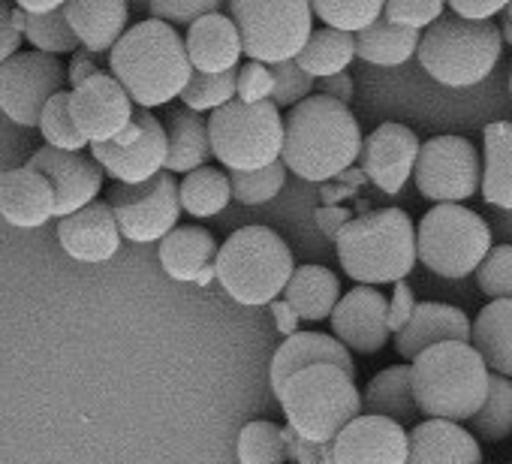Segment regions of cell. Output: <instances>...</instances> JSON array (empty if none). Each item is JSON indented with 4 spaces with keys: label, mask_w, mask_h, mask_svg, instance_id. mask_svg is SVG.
<instances>
[{
    "label": "cell",
    "mask_w": 512,
    "mask_h": 464,
    "mask_svg": "<svg viewBox=\"0 0 512 464\" xmlns=\"http://www.w3.org/2000/svg\"><path fill=\"white\" fill-rule=\"evenodd\" d=\"M509 94H512V70H509Z\"/></svg>",
    "instance_id": "cell-58"
},
{
    "label": "cell",
    "mask_w": 512,
    "mask_h": 464,
    "mask_svg": "<svg viewBox=\"0 0 512 464\" xmlns=\"http://www.w3.org/2000/svg\"><path fill=\"white\" fill-rule=\"evenodd\" d=\"M166 166L163 172L169 175H190L211 160V145H208V118L172 106L166 115Z\"/></svg>",
    "instance_id": "cell-28"
},
{
    "label": "cell",
    "mask_w": 512,
    "mask_h": 464,
    "mask_svg": "<svg viewBox=\"0 0 512 464\" xmlns=\"http://www.w3.org/2000/svg\"><path fill=\"white\" fill-rule=\"evenodd\" d=\"M488 368L470 344H437L410 362L419 413L440 422H470L488 395Z\"/></svg>",
    "instance_id": "cell-4"
},
{
    "label": "cell",
    "mask_w": 512,
    "mask_h": 464,
    "mask_svg": "<svg viewBox=\"0 0 512 464\" xmlns=\"http://www.w3.org/2000/svg\"><path fill=\"white\" fill-rule=\"evenodd\" d=\"M272 308V314H275V323H278V329H281V335H296V326H299V317L284 305V302H272L269 305Z\"/></svg>",
    "instance_id": "cell-54"
},
{
    "label": "cell",
    "mask_w": 512,
    "mask_h": 464,
    "mask_svg": "<svg viewBox=\"0 0 512 464\" xmlns=\"http://www.w3.org/2000/svg\"><path fill=\"white\" fill-rule=\"evenodd\" d=\"M284 446H287V461L293 458V464H335L332 443H308L296 437L290 428H284Z\"/></svg>",
    "instance_id": "cell-48"
},
{
    "label": "cell",
    "mask_w": 512,
    "mask_h": 464,
    "mask_svg": "<svg viewBox=\"0 0 512 464\" xmlns=\"http://www.w3.org/2000/svg\"><path fill=\"white\" fill-rule=\"evenodd\" d=\"M311 13L326 28L356 37L383 19V0H314Z\"/></svg>",
    "instance_id": "cell-38"
},
{
    "label": "cell",
    "mask_w": 512,
    "mask_h": 464,
    "mask_svg": "<svg viewBox=\"0 0 512 464\" xmlns=\"http://www.w3.org/2000/svg\"><path fill=\"white\" fill-rule=\"evenodd\" d=\"M362 413L389 419L401 425L404 431L416 425L419 407H416L413 386H410V365H392L380 371L362 395Z\"/></svg>",
    "instance_id": "cell-32"
},
{
    "label": "cell",
    "mask_w": 512,
    "mask_h": 464,
    "mask_svg": "<svg viewBox=\"0 0 512 464\" xmlns=\"http://www.w3.org/2000/svg\"><path fill=\"white\" fill-rule=\"evenodd\" d=\"M272 97V70L263 64H244L235 70V100L244 106L266 103Z\"/></svg>",
    "instance_id": "cell-47"
},
{
    "label": "cell",
    "mask_w": 512,
    "mask_h": 464,
    "mask_svg": "<svg viewBox=\"0 0 512 464\" xmlns=\"http://www.w3.org/2000/svg\"><path fill=\"white\" fill-rule=\"evenodd\" d=\"M413 311H416L413 290H410L404 281L395 284V293H392V299H389V332L398 335V332L407 326V320L413 317Z\"/></svg>",
    "instance_id": "cell-49"
},
{
    "label": "cell",
    "mask_w": 512,
    "mask_h": 464,
    "mask_svg": "<svg viewBox=\"0 0 512 464\" xmlns=\"http://www.w3.org/2000/svg\"><path fill=\"white\" fill-rule=\"evenodd\" d=\"M470 344V320L461 308L440 305V302H422L416 305L407 326L395 335V350L404 362H413L419 353L437 347V344Z\"/></svg>",
    "instance_id": "cell-21"
},
{
    "label": "cell",
    "mask_w": 512,
    "mask_h": 464,
    "mask_svg": "<svg viewBox=\"0 0 512 464\" xmlns=\"http://www.w3.org/2000/svg\"><path fill=\"white\" fill-rule=\"evenodd\" d=\"M109 76L124 88L130 103L145 112L172 103L193 76L184 37L157 19L127 28L109 52Z\"/></svg>",
    "instance_id": "cell-2"
},
{
    "label": "cell",
    "mask_w": 512,
    "mask_h": 464,
    "mask_svg": "<svg viewBox=\"0 0 512 464\" xmlns=\"http://www.w3.org/2000/svg\"><path fill=\"white\" fill-rule=\"evenodd\" d=\"M64 16L79 40V49L103 55L112 52L115 43L127 34L130 7L124 0H67Z\"/></svg>",
    "instance_id": "cell-27"
},
{
    "label": "cell",
    "mask_w": 512,
    "mask_h": 464,
    "mask_svg": "<svg viewBox=\"0 0 512 464\" xmlns=\"http://www.w3.org/2000/svg\"><path fill=\"white\" fill-rule=\"evenodd\" d=\"M293 272V251L269 226L235 229L214 257V278L229 299L247 308L278 302Z\"/></svg>",
    "instance_id": "cell-5"
},
{
    "label": "cell",
    "mask_w": 512,
    "mask_h": 464,
    "mask_svg": "<svg viewBox=\"0 0 512 464\" xmlns=\"http://www.w3.org/2000/svg\"><path fill=\"white\" fill-rule=\"evenodd\" d=\"M335 464H404L407 431L380 416H356L332 440Z\"/></svg>",
    "instance_id": "cell-19"
},
{
    "label": "cell",
    "mask_w": 512,
    "mask_h": 464,
    "mask_svg": "<svg viewBox=\"0 0 512 464\" xmlns=\"http://www.w3.org/2000/svg\"><path fill=\"white\" fill-rule=\"evenodd\" d=\"M61 4L64 0H19L16 10H22L25 16H46V13L58 10Z\"/></svg>",
    "instance_id": "cell-55"
},
{
    "label": "cell",
    "mask_w": 512,
    "mask_h": 464,
    "mask_svg": "<svg viewBox=\"0 0 512 464\" xmlns=\"http://www.w3.org/2000/svg\"><path fill=\"white\" fill-rule=\"evenodd\" d=\"M356 58L374 67H401L407 64L416 49H419V34L389 25V22H374L368 31L356 34Z\"/></svg>",
    "instance_id": "cell-34"
},
{
    "label": "cell",
    "mask_w": 512,
    "mask_h": 464,
    "mask_svg": "<svg viewBox=\"0 0 512 464\" xmlns=\"http://www.w3.org/2000/svg\"><path fill=\"white\" fill-rule=\"evenodd\" d=\"M28 169L40 172L49 181L55 193V217H70L88 208L91 202H97L103 193V181H106L97 160L85 151L70 154V151L40 148L31 157Z\"/></svg>",
    "instance_id": "cell-15"
},
{
    "label": "cell",
    "mask_w": 512,
    "mask_h": 464,
    "mask_svg": "<svg viewBox=\"0 0 512 464\" xmlns=\"http://www.w3.org/2000/svg\"><path fill=\"white\" fill-rule=\"evenodd\" d=\"M314 365H335L341 368L344 374H350L356 380V365H353V356L332 338V335H323V332H296L290 335L275 359H272V371H269V383H272V392L278 395L281 386L305 371V368H314Z\"/></svg>",
    "instance_id": "cell-26"
},
{
    "label": "cell",
    "mask_w": 512,
    "mask_h": 464,
    "mask_svg": "<svg viewBox=\"0 0 512 464\" xmlns=\"http://www.w3.org/2000/svg\"><path fill=\"white\" fill-rule=\"evenodd\" d=\"M235 100V70L232 73H220V76H205V73H193L187 88L181 91V106L202 115V112H217L226 103Z\"/></svg>",
    "instance_id": "cell-42"
},
{
    "label": "cell",
    "mask_w": 512,
    "mask_h": 464,
    "mask_svg": "<svg viewBox=\"0 0 512 464\" xmlns=\"http://www.w3.org/2000/svg\"><path fill=\"white\" fill-rule=\"evenodd\" d=\"M103 202L115 217L121 239L136 245L163 242L181 217L178 181L169 172H160L145 184H112Z\"/></svg>",
    "instance_id": "cell-11"
},
{
    "label": "cell",
    "mask_w": 512,
    "mask_h": 464,
    "mask_svg": "<svg viewBox=\"0 0 512 464\" xmlns=\"http://www.w3.org/2000/svg\"><path fill=\"white\" fill-rule=\"evenodd\" d=\"M362 151V130L350 106L311 94L284 118L281 163L305 181L344 175Z\"/></svg>",
    "instance_id": "cell-1"
},
{
    "label": "cell",
    "mask_w": 512,
    "mask_h": 464,
    "mask_svg": "<svg viewBox=\"0 0 512 464\" xmlns=\"http://www.w3.org/2000/svg\"><path fill=\"white\" fill-rule=\"evenodd\" d=\"M97 73H103V70L97 67L94 55H91V52H85V49H79V52L73 55V61H70L67 85H70V88H79L82 82H88V79H91V76H97Z\"/></svg>",
    "instance_id": "cell-52"
},
{
    "label": "cell",
    "mask_w": 512,
    "mask_h": 464,
    "mask_svg": "<svg viewBox=\"0 0 512 464\" xmlns=\"http://www.w3.org/2000/svg\"><path fill=\"white\" fill-rule=\"evenodd\" d=\"M476 284L491 302L512 299V245H497L488 251L476 269Z\"/></svg>",
    "instance_id": "cell-43"
},
{
    "label": "cell",
    "mask_w": 512,
    "mask_h": 464,
    "mask_svg": "<svg viewBox=\"0 0 512 464\" xmlns=\"http://www.w3.org/2000/svg\"><path fill=\"white\" fill-rule=\"evenodd\" d=\"M314 88L320 91V97H329V100L344 103V106L353 100V79L347 73L332 76V79H320V82H314Z\"/></svg>",
    "instance_id": "cell-53"
},
{
    "label": "cell",
    "mask_w": 512,
    "mask_h": 464,
    "mask_svg": "<svg viewBox=\"0 0 512 464\" xmlns=\"http://www.w3.org/2000/svg\"><path fill=\"white\" fill-rule=\"evenodd\" d=\"M482 181L479 193L488 205L512 211V124L491 121L482 130Z\"/></svg>",
    "instance_id": "cell-31"
},
{
    "label": "cell",
    "mask_w": 512,
    "mask_h": 464,
    "mask_svg": "<svg viewBox=\"0 0 512 464\" xmlns=\"http://www.w3.org/2000/svg\"><path fill=\"white\" fill-rule=\"evenodd\" d=\"M133 112L130 97L109 73H97L70 91V115L88 145L112 142L130 124Z\"/></svg>",
    "instance_id": "cell-17"
},
{
    "label": "cell",
    "mask_w": 512,
    "mask_h": 464,
    "mask_svg": "<svg viewBox=\"0 0 512 464\" xmlns=\"http://www.w3.org/2000/svg\"><path fill=\"white\" fill-rule=\"evenodd\" d=\"M353 58H356V40L350 34H341L332 28H317V31H311L296 64L305 76L320 82V79L341 76Z\"/></svg>",
    "instance_id": "cell-33"
},
{
    "label": "cell",
    "mask_w": 512,
    "mask_h": 464,
    "mask_svg": "<svg viewBox=\"0 0 512 464\" xmlns=\"http://www.w3.org/2000/svg\"><path fill=\"white\" fill-rule=\"evenodd\" d=\"M160 266L178 284L208 287L214 281L217 242L205 226H175L160 242Z\"/></svg>",
    "instance_id": "cell-22"
},
{
    "label": "cell",
    "mask_w": 512,
    "mask_h": 464,
    "mask_svg": "<svg viewBox=\"0 0 512 464\" xmlns=\"http://www.w3.org/2000/svg\"><path fill=\"white\" fill-rule=\"evenodd\" d=\"M413 178L425 199L437 205H461L479 193L482 160L464 136H434L419 145Z\"/></svg>",
    "instance_id": "cell-12"
},
{
    "label": "cell",
    "mask_w": 512,
    "mask_h": 464,
    "mask_svg": "<svg viewBox=\"0 0 512 464\" xmlns=\"http://www.w3.org/2000/svg\"><path fill=\"white\" fill-rule=\"evenodd\" d=\"M91 157L115 184H145L166 166V130L151 112H133L130 124L103 145H88Z\"/></svg>",
    "instance_id": "cell-13"
},
{
    "label": "cell",
    "mask_w": 512,
    "mask_h": 464,
    "mask_svg": "<svg viewBox=\"0 0 512 464\" xmlns=\"http://www.w3.org/2000/svg\"><path fill=\"white\" fill-rule=\"evenodd\" d=\"M500 16H503V13H500ZM497 31H500V43L512 46V22H509L506 16L500 19V28H497Z\"/></svg>",
    "instance_id": "cell-56"
},
{
    "label": "cell",
    "mask_w": 512,
    "mask_h": 464,
    "mask_svg": "<svg viewBox=\"0 0 512 464\" xmlns=\"http://www.w3.org/2000/svg\"><path fill=\"white\" fill-rule=\"evenodd\" d=\"M22 49V34L13 22V7L0 4V67H4L10 58H16Z\"/></svg>",
    "instance_id": "cell-50"
},
{
    "label": "cell",
    "mask_w": 512,
    "mask_h": 464,
    "mask_svg": "<svg viewBox=\"0 0 512 464\" xmlns=\"http://www.w3.org/2000/svg\"><path fill=\"white\" fill-rule=\"evenodd\" d=\"M419 139L404 124H380L368 139H362L359 163L362 172L389 196L401 193L407 178L413 175L416 157H419Z\"/></svg>",
    "instance_id": "cell-18"
},
{
    "label": "cell",
    "mask_w": 512,
    "mask_h": 464,
    "mask_svg": "<svg viewBox=\"0 0 512 464\" xmlns=\"http://www.w3.org/2000/svg\"><path fill=\"white\" fill-rule=\"evenodd\" d=\"M443 13L446 7L440 0H389V4H383V22L416 31V34L428 31Z\"/></svg>",
    "instance_id": "cell-45"
},
{
    "label": "cell",
    "mask_w": 512,
    "mask_h": 464,
    "mask_svg": "<svg viewBox=\"0 0 512 464\" xmlns=\"http://www.w3.org/2000/svg\"><path fill=\"white\" fill-rule=\"evenodd\" d=\"M332 338L353 356H374L380 353L392 332H389V299L377 287H356L332 311Z\"/></svg>",
    "instance_id": "cell-16"
},
{
    "label": "cell",
    "mask_w": 512,
    "mask_h": 464,
    "mask_svg": "<svg viewBox=\"0 0 512 464\" xmlns=\"http://www.w3.org/2000/svg\"><path fill=\"white\" fill-rule=\"evenodd\" d=\"M335 245L344 275L359 287L401 284L416 266V226L401 208H380L347 220Z\"/></svg>",
    "instance_id": "cell-3"
},
{
    "label": "cell",
    "mask_w": 512,
    "mask_h": 464,
    "mask_svg": "<svg viewBox=\"0 0 512 464\" xmlns=\"http://www.w3.org/2000/svg\"><path fill=\"white\" fill-rule=\"evenodd\" d=\"M284 305L308 323H323L341 302V281L326 266H296L293 278L281 293Z\"/></svg>",
    "instance_id": "cell-30"
},
{
    "label": "cell",
    "mask_w": 512,
    "mask_h": 464,
    "mask_svg": "<svg viewBox=\"0 0 512 464\" xmlns=\"http://www.w3.org/2000/svg\"><path fill=\"white\" fill-rule=\"evenodd\" d=\"M488 251V223L464 205H434L416 226V263L440 278L473 275Z\"/></svg>",
    "instance_id": "cell-10"
},
{
    "label": "cell",
    "mask_w": 512,
    "mask_h": 464,
    "mask_svg": "<svg viewBox=\"0 0 512 464\" xmlns=\"http://www.w3.org/2000/svg\"><path fill=\"white\" fill-rule=\"evenodd\" d=\"M238 464H287L284 428L269 419H253L238 434Z\"/></svg>",
    "instance_id": "cell-39"
},
{
    "label": "cell",
    "mask_w": 512,
    "mask_h": 464,
    "mask_svg": "<svg viewBox=\"0 0 512 464\" xmlns=\"http://www.w3.org/2000/svg\"><path fill=\"white\" fill-rule=\"evenodd\" d=\"M211 157L229 172H256L281 160L284 148V118L266 100L244 106L238 100L211 112L208 118Z\"/></svg>",
    "instance_id": "cell-9"
},
{
    "label": "cell",
    "mask_w": 512,
    "mask_h": 464,
    "mask_svg": "<svg viewBox=\"0 0 512 464\" xmlns=\"http://www.w3.org/2000/svg\"><path fill=\"white\" fill-rule=\"evenodd\" d=\"M470 434L500 443L512 437V380L491 374L488 377V395L482 407L470 416Z\"/></svg>",
    "instance_id": "cell-37"
},
{
    "label": "cell",
    "mask_w": 512,
    "mask_h": 464,
    "mask_svg": "<svg viewBox=\"0 0 512 464\" xmlns=\"http://www.w3.org/2000/svg\"><path fill=\"white\" fill-rule=\"evenodd\" d=\"M284 181H287V169L281 160L266 169H256V172H229L232 199H238L241 205L272 202L284 190Z\"/></svg>",
    "instance_id": "cell-41"
},
{
    "label": "cell",
    "mask_w": 512,
    "mask_h": 464,
    "mask_svg": "<svg viewBox=\"0 0 512 464\" xmlns=\"http://www.w3.org/2000/svg\"><path fill=\"white\" fill-rule=\"evenodd\" d=\"M0 214L19 229L49 223L55 217V193L49 181L28 166L0 172Z\"/></svg>",
    "instance_id": "cell-25"
},
{
    "label": "cell",
    "mask_w": 512,
    "mask_h": 464,
    "mask_svg": "<svg viewBox=\"0 0 512 464\" xmlns=\"http://www.w3.org/2000/svg\"><path fill=\"white\" fill-rule=\"evenodd\" d=\"M500 52L503 43L497 25L464 22L449 13L419 34L416 58L434 82L446 88H473L494 73Z\"/></svg>",
    "instance_id": "cell-7"
},
{
    "label": "cell",
    "mask_w": 512,
    "mask_h": 464,
    "mask_svg": "<svg viewBox=\"0 0 512 464\" xmlns=\"http://www.w3.org/2000/svg\"><path fill=\"white\" fill-rule=\"evenodd\" d=\"M470 347L488 374L512 380V299L488 302L470 323Z\"/></svg>",
    "instance_id": "cell-29"
},
{
    "label": "cell",
    "mask_w": 512,
    "mask_h": 464,
    "mask_svg": "<svg viewBox=\"0 0 512 464\" xmlns=\"http://www.w3.org/2000/svg\"><path fill=\"white\" fill-rule=\"evenodd\" d=\"M148 10H151V19H157V22L178 31V25L190 28L202 16L220 13V4H217V0H151Z\"/></svg>",
    "instance_id": "cell-46"
},
{
    "label": "cell",
    "mask_w": 512,
    "mask_h": 464,
    "mask_svg": "<svg viewBox=\"0 0 512 464\" xmlns=\"http://www.w3.org/2000/svg\"><path fill=\"white\" fill-rule=\"evenodd\" d=\"M37 127L46 139V148L70 151V154H79L88 148L85 136L79 133V127L73 124V115H70V91H61L46 103Z\"/></svg>",
    "instance_id": "cell-40"
},
{
    "label": "cell",
    "mask_w": 512,
    "mask_h": 464,
    "mask_svg": "<svg viewBox=\"0 0 512 464\" xmlns=\"http://www.w3.org/2000/svg\"><path fill=\"white\" fill-rule=\"evenodd\" d=\"M13 22L22 34V40H28L34 46V52H43V55H76L79 52V40L76 34L70 31L67 25V16H64V4L46 16H25L22 10L13 7Z\"/></svg>",
    "instance_id": "cell-36"
},
{
    "label": "cell",
    "mask_w": 512,
    "mask_h": 464,
    "mask_svg": "<svg viewBox=\"0 0 512 464\" xmlns=\"http://www.w3.org/2000/svg\"><path fill=\"white\" fill-rule=\"evenodd\" d=\"M184 52H187L193 73L220 76V73H232L238 67L241 40L226 13H211L187 28Z\"/></svg>",
    "instance_id": "cell-23"
},
{
    "label": "cell",
    "mask_w": 512,
    "mask_h": 464,
    "mask_svg": "<svg viewBox=\"0 0 512 464\" xmlns=\"http://www.w3.org/2000/svg\"><path fill=\"white\" fill-rule=\"evenodd\" d=\"M503 16H506V19L512 22V4H506V10H503Z\"/></svg>",
    "instance_id": "cell-57"
},
{
    "label": "cell",
    "mask_w": 512,
    "mask_h": 464,
    "mask_svg": "<svg viewBox=\"0 0 512 464\" xmlns=\"http://www.w3.org/2000/svg\"><path fill=\"white\" fill-rule=\"evenodd\" d=\"M229 19L241 52L263 67L296 61L314 31L308 0H232Z\"/></svg>",
    "instance_id": "cell-8"
},
{
    "label": "cell",
    "mask_w": 512,
    "mask_h": 464,
    "mask_svg": "<svg viewBox=\"0 0 512 464\" xmlns=\"http://www.w3.org/2000/svg\"><path fill=\"white\" fill-rule=\"evenodd\" d=\"M404 464H482L479 440L455 425L440 419L416 422L407 431V461Z\"/></svg>",
    "instance_id": "cell-24"
},
{
    "label": "cell",
    "mask_w": 512,
    "mask_h": 464,
    "mask_svg": "<svg viewBox=\"0 0 512 464\" xmlns=\"http://www.w3.org/2000/svg\"><path fill=\"white\" fill-rule=\"evenodd\" d=\"M58 242L64 254L76 263L100 266L112 260L121 248V232L115 226V217L103 199L91 202L88 208L61 217L58 223Z\"/></svg>",
    "instance_id": "cell-20"
},
{
    "label": "cell",
    "mask_w": 512,
    "mask_h": 464,
    "mask_svg": "<svg viewBox=\"0 0 512 464\" xmlns=\"http://www.w3.org/2000/svg\"><path fill=\"white\" fill-rule=\"evenodd\" d=\"M278 401L287 428L308 443H332L356 416H362V395L356 380L335 365H314L293 374Z\"/></svg>",
    "instance_id": "cell-6"
},
{
    "label": "cell",
    "mask_w": 512,
    "mask_h": 464,
    "mask_svg": "<svg viewBox=\"0 0 512 464\" xmlns=\"http://www.w3.org/2000/svg\"><path fill=\"white\" fill-rule=\"evenodd\" d=\"M506 10L503 0H488V4H467V0H452L449 4V13L464 19V22H491L494 16H500Z\"/></svg>",
    "instance_id": "cell-51"
},
{
    "label": "cell",
    "mask_w": 512,
    "mask_h": 464,
    "mask_svg": "<svg viewBox=\"0 0 512 464\" xmlns=\"http://www.w3.org/2000/svg\"><path fill=\"white\" fill-rule=\"evenodd\" d=\"M232 202L229 175L223 169L202 166L178 184V205L190 217H214Z\"/></svg>",
    "instance_id": "cell-35"
},
{
    "label": "cell",
    "mask_w": 512,
    "mask_h": 464,
    "mask_svg": "<svg viewBox=\"0 0 512 464\" xmlns=\"http://www.w3.org/2000/svg\"><path fill=\"white\" fill-rule=\"evenodd\" d=\"M67 91V67L43 52H19L0 67V112L19 127H37L46 103Z\"/></svg>",
    "instance_id": "cell-14"
},
{
    "label": "cell",
    "mask_w": 512,
    "mask_h": 464,
    "mask_svg": "<svg viewBox=\"0 0 512 464\" xmlns=\"http://www.w3.org/2000/svg\"><path fill=\"white\" fill-rule=\"evenodd\" d=\"M269 70H272V97H269V103L278 112L281 109H293V106H299L302 100H308L314 94V79L305 76L296 61L275 64Z\"/></svg>",
    "instance_id": "cell-44"
}]
</instances>
